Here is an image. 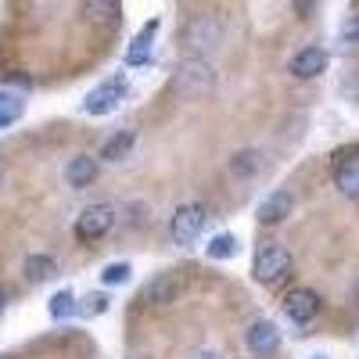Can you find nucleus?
<instances>
[{
	"label": "nucleus",
	"mask_w": 359,
	"mask_h": 359,
	"mask_svg": "<svg viewBox=\"0 0 359 359\" xmlns=\"http://www.w3.org/2000/svg\"><path fill=\"white\" fill-rule=\"evenodd\" d=\"M172 86L180 97L187 101H201L216 90V69L208 57H180V65L172 72Z\"/></svg>",
	"instance_id": "1"
},
{
	"label": "nucleus",
	"mask_w": 359,
	"mask_h": 359,
	"mask_svg": "<svg viewBox=\"0 0 359 359\" xmlns=\"http://www.w3.org/2000/svg\"><path fill=\"white\" fill-rule=\"evenodd\" d=\"M219 43H223V22L216 15H194L180 33L184 57H208L212 50H219Z\"/></svg>",
	"instance_id": "2"
},
{
	"label": "nucleus",
	"mask_w": 359,
	"mask_h": 359,
	"mask_svg": "<svg viewBox=\"0 0 359 359\" xmlns=\"http://www.w3.org/2000/svg\"><path fill=\"white\" fill-rule=\"evenodd\" d=\"M294 269V259L291 252L280 245V241H266L259 252H255V262H252V280L262 284V287H280Z\"/></svg>",
	"instance_id": "3"
},
{
	"label": "nucleus",
	"mask_w": 359,
	"mask_h": 359,
	"mask_svg": "<svg viewBox=\"0 0 359 359\" xmlns=\"http://www.w3.org/2000/svg\"><path fill=\"white\" fill-rule=\"evenodd\" d=\"M205 223H208V208H205L201 201H184V205H180L176 212H172V219H169V237H172V245L191 248L198 237H201Z\"/></svg>",
	"instance_id": "4"
},
{
	"label": "nucleus",
	"mask_w": 359,
	"mask_h": 359,
	"mask_svg": "<svg viewBox=\"0 0 359 359\" xmlns=\"http://www.w3.org/2000/svg\"><path fill=\"white\" fill-rule=\"evenodd\" d=\"M115 219H118V212H115L111 201H94V205H86L83 212L76 216L72 233H76V241H83V245L101 241V237L115 226Z\"/></svg>",
	"instance_id": "5"
},
{
	"label": "nucleus",
	"mask_w": 359,
	"mask_h": 359,
	"mask_svg": "<svg viewBox=\"0 0 359 359\" xmlns=\"http://www.w3.org/2000/svg\"><path fill=\"white\" fill-rule=\"evenodd\" d=\"M180 294H184V277H180L176 269H162V273H155L151 280L140 287L137 302L147 306V309H165V306L176 302Z\"/></svg>",
	"instance_id": "6"
},
{
	"label": "nucleus",
	"mask_w": 359,
	"mask_h": 359,
	"mask_svg": "<svg viewBox=\"0 0 359 359\" xmlns=\"http://www.w3.org/2000/svg\"><path fill=\"white\" fill-rule=\"evenodd\" d=\"M123 97H126V76L118 72V76H111V79H104V83H97L94 90H90V94L83 97V111L94 115V118L111 115L118 104H123Z\"/></svg>",
	"instance_id": "7"
},
{
	"label": "nucleus",
	"mask_w": 359,
	"mask_h": 359,
	"mask_svg": "<svg viewBox=\"0 0 359 359\" xmlns=\"http://www.w3.org/2000/svg\"><path fill=\"white\" fill-rule=\"evenodd\" d=\"M280 309H284V316H287L291 323L306 327V323H313V320L320 316L323 298H320L313 287H291V291L280 298Z\"/></svg>",
	"instance_id": "8"
},
{
	"label": "nucleus",
	"mask_w": 359,
	"mask_h": 359,
	"mask_svg": "<svg viewBox=\"0 0 359 359\" xmlns=\"http://www.w3.org/2000/svg\"><path fill=\"white\" fill-rule=\"evenodd\" d=\"M334 187L348 201H359V144L334 151Z\"/></svg>",
	"instance_id": "9"
},
{
	"label": "nucleus",
	"mask_w": 359,
	"mask_h": 359,
	"mask_svg": "<svg viewBox=\"0 0 359 359\" xmlns=\"http://www.w3.org/2000/svg\"><path fill=\"white\" fill-rule=\"evenodd\" d=\"M327 65H331V54L320 43H306L302 50H294L287 57V76L291 79H316V76L327 72Z\"/></svg>",
	"instance_id": "10"
},
{
	"label": "nucleus",
	"mask_w": 359,
	"mask_h": 359,
	"mask_svg": "<svg viewBox=\"0 0 359 359\" xmlns=\"http://www.w3.org/2000/svg\"><path fill=\"white\" fill-rule=\"evenodd\" d=\"M245 345H248V352H252L255 359H269V355L280 348V331H277V323L266 320V316L252 320L248 331H245Z\"/></svg>",
	"instance_id": "11"
},
{
	"label": "nucleus",
	"mask_w": 359,
	"mask_h": 359,
	"mask_svg": "<svg viewBox=\"0 0 359 359\" xmlns=\"http://www.w3.org/2000/svg\"><path fill=\"white\" fill-rule=\"evenodd\" d=\"M287 216H294V194H291L287 187L269 191V194L259 201V208H255V219H259L262 226H280Z\"/></svg>",
	"instance_id": "12"
},
{
	"label": "nucleus",
	"mask_w": 359,
	"mask_h": 359,
	"mask_svg": "<svg viewBox=\"0 0 359 359\" xmlns=\"http://www.w3.org/2000/svg\"><path fill=\"white\" fill-rule=\"evenodd\" d=\"M158 29H162V22H158V18H151V22H144V25H140V33H137V36L130 40V47H126V65H130V69L151 62V50H155V36H158Z\"/></svg>",
	"instance_id": "13"
},
{
	"label": "nucleus",
	"mask_w": 359,
	"mask_h": 359,
	"mask_svg": "<svg viewBox=\"0 0 359 359\" xmlns=\"http://www.w3.org/2000/svg\"><path fill=\"white\" fill-rule=\"evenodd\" d=\"M101 158H94V155H72L69 162H65V184L72 187V191H86L90 184L97 180V165Z\"/></svg>",
	"instance_id": "14"
},
{
	"label": "nucleus",
	"mask_w": 359,
	"mask_h": 359,
	"mask_svg": "<svg viewBox=\"0 0 359 359\" xmlns=\"http://www.w3.org/2000/svg\"><path fill=\"white\" fill-rule=\"evenodd\" d=\"M133 147H137V130H115L104 144H101V162H111V165H118V162H126L130 155H133Z\"/></svg>",
	"instance_id": "15"
},
{
	"label": "nucleus",
	"mask_w": 359,
	"mask_h": 359,
	"mask_svg": "<svg viewBox=\"0 0 359 359\" xmlns=\"http://www.w3.org/2000/svg\"><path fill=\"white\" fill-rule=\"evenodd\" d=\"M22 273H25L29 284H50L57 277V259L47 255V252H33V255H25Z\"/></svg>",
	"instance_id": "16"
},
{
	"label": "nucleus",
	"mask_w": 359,
	"mask_h": 359,
	"mask_svg": "<svg viewBox=\"0 0 359 359\" xmlns=\"http://www.w3.org/2000/svg\"><path fill=\"white\" fill-rule=\"evenodd\" d=\"M259 169H262V151H255V147H241V151L230 155V172L237 180H252L259 176Z\"/></svg>",
	"instance_id": "17"
},
{
	"label": "nucleus",
	"mask_w": 359,
	"mask_h": 359,
	"mask_svg": "<svg viewBox=\"0 0 359 359\" xmlns=\"http://www.w3.org/2000/svg\"><path fill=\"white\" fill-rule=\"evenodd\" d=\"M237 252H241V241H237V233H230V230L208 237V245H205V255L212 259V262H226V259H233Z\"/></svg>",
	"instance_id": "18"
},
{
	"label": "nucleus",
	"mask_w": 359,
	"mask_h": 359,
	"mask_svg": "<svg viewBox=\"0 0 359 359\" xmlns=\"http://www.w3.org/2000/svg\"><path fill=\"white\" fill-rule=\"evenodd\" d=\"M47 313H50V320H72L76 313H79V302H76V291H69V287H62V291H54L50 294V302H47Z\"/></svg>",
	"instance_id": "19"
},
{
	"label": "nucleus",
	"mask_w": 359,
	"mask_h": 359,
	"mask_svg": "<svg viewBox=\"0 0 359 359\" xmlns=\"http://www.w3.org/2000/svg\"><path fill=\"white\" fill-rule=\"evenodd\" d=\"M22 115H25V101H22V94H15V90H0V130L15 126Z\"/></svg>",
	"instance_id": "20"
},
{
	"label": "nucleus",
	"mask_w": 359,
	"mask_h": 359,
	"mask_svg": "<svg viewBox=\"0 0 359 359\" xmlns=\"http://www.w3.org/2000/svg\"><path fill=\"white\" fill-rule=\"evenodd\" d=\"M83 15L90 22H118L123 18V4H111V0H94V4H83Z\"/></svg>",
	"instance_id": "21"
},
{
	"label": "nucleus",
	"mask_w": 359,
	"mask_h": 359,
	"mask_svg": "<svg viewBox=\"0 0 359 359\" xmlns=\"http://www.w3.org/2000/svg\"><path fill=\"white\" fill-rule=\"evenodd\" d=\"M130 277H133V266L130 262H108L101 269V284L104 287H118V284H126Z\"/></svg>",
	"instance_id": "22"
},
{
	"label": "nucleus",
	"mask_w": 359,
	"mask_h": 359,
	"mask_svg": "<svg viewBox=\"0 0 359 359\" xmlns=\"http://www.w3.org/2000/svg\"><path fill=\"white\" fill-rule=\"evenodd\" d=\"M338 40H341L345 47H359V8L348 11V15L341 18V25H338Z\"/></svg>",
	"instance_id": "23"
},
{
	"label": "nucleus",
	"mask_w": 359,
	"mask_h": 359,
	"mask_svg": "<svg viewBox=\"0 0 359 359\" xmlns=\"http://www.w3.org/2000/svg\"><path fill=\"white\" fill-rule=\"evenodd\" d=\"M79 313L83 316H104L108 313V294L104 291H90L83 302H79Z\"/></svg>",
	"instance_id": "24"
},
{
	"label": "nucleus",
	"mask_w": 359,
	"mask_h": 359,
	"mask_svg": "<svg viewBox=\"0 0 359 359\" xmlns=\"http://www.w3.org/2000/svg\"><path fill=\"white\" fill-rule=\"evenodd\" d=\"M341 90H345V94H352V97L359 101V72H352V76L345 79V86H341Z\"/></svg>",
	"instance_id": "25"
},
{
	"label": "nucleus",
	"mask_w": 359,
	"mask_h": 359,
	"mask_svg": "<svg viewBox=\"0 0 359 359\" xmlns=\"http://www.w3.org/2000/svg\"><path fill=\"white\" fill-rule=\"evenodd\" d=\"M191 359H226V355H223V352H216V348H198Z\"/></svg>",
	"instance_id": "26"
},
{
	"label": "nucleus",
	"mask_w": 359,
	"mask_h": 359,
	"mask_svg": "<svg viewBox=\"0 0 359 359\" xmlns=\"http://www.w3.org/2000/svg\"><path fill=\"white\" fill-rule=\"evenodd\" d=\"M294 11H298V15H302V18H309V15L316 11V4H294Z\"/></svg>",
	"instance_id": "27"
},
{
	"label": "nucleus",
	"mask_w": 359,
	"mask_h": 359,
	"mask_svg": "<svg viewBox=\"0 0 359 359\" xmlns=\"http://www.w3.org/2000/svg\"><path fill=\"white\" fill-rule=\"evenodd\" d=\"M4 313H8V294L0 291V320H4Z\"/></svg>",
	"instance_id": "28"
},
{
	"label": "nucleus",
	"mask_w": 359,
	"mask_h": 359,
	"mask_svg": "<svg viewBox=\"0 0 359 359\" xmlns=\"http://www.w3.org/2000/svg\"><path fill=\"white\" fill-rule=\"evenodd\" d=\"M0 187H4V165H0Z\"/></svg>",
	"instance_id": "29"
},
{
	"label": "nucleus",
	"mask_w": 359,
	"mask_h": 359,
	"mask_svg": "<svg viewBox=\"0 0 359 359\" xmlns=\"http://www.w3.org/2000/svg\"><path fill=\"white\" fill-rule=\"evenodd\" d=\"M309 359H327V355H323V352H316V355H309Z\"/></svg>",
	"instance_id": "30"
}]
</instances>
